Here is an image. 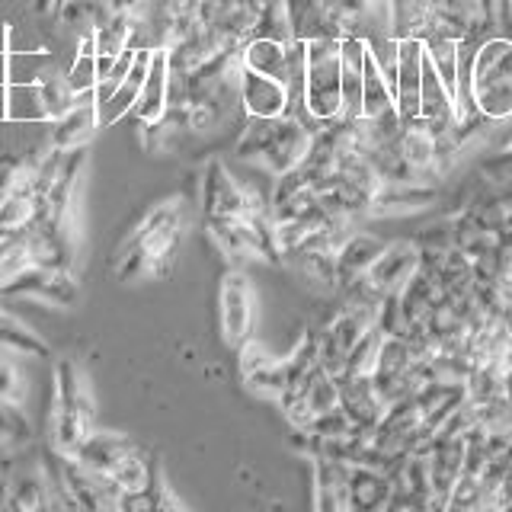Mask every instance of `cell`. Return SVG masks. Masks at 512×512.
Segmentation results:
<instances>
[{"instance_id":"22","label":"cell","mask_w":512,"mask_h":512,"mask_svg":"<svg viewBox=\"0 0 512 512\" xmlns=\"http://www.w3.org/2000/svg\"><path fill=\"white\" fill-rule=\"evenodd\" d=\"M240 61H244L247 71L279 77L288 84V42L253 36L244 42V48H240Z\"/></svg>"},{"instance_id":"15","label":"cell","mask_w":512,"mask_h":512,"mask_svg":"<svg viewBox=\"0 0 512 512\" xmlns=\"http://www.w3.org/2000/svg\"><path fill=\"white\" fill-rule=\"evenodd\" d=\"M170 96V61H167V48H154L151 55V68L144 74V84L138 90V100L132 106V116L138 125H148V122H157L164 119V112L170 109L167 103Z\"/></svg>"},{"instance_id":"2","label":"cell","mask_w":512,"mask_h":512,"mask_svg":"<svg viewBox=\"0 0 512 512\" xmlns=\"http://www.w3.org/2000/svg\"><path fill=\"white\" fill-rule=\"evenodd\" d=\"M183 240H186L183 196H170L164 202H154L119 244L116 260H112V272H116L122 282L167 279L176 260H180Z\"/></svg>"},{"instance_id":"14","label":"cell","mask_w":512,"mask_h":512,"mask_svg":"<svg viewBox=\"0 0 512 512\" xmlns=\"http://www.w3.org/2000/svg\"><path fill=\"white\" fill-rule=\"evenodd\" d=\"M100 128V112H96V93H77V103L64 112L61 119L48 122V144L61 151L87 148L90 138Z\"/></svg>"},{"instance_id":"17","label":"cell","mask_w":512,"mask_h":512,"mask_svg":"<svg viewBox=\"0 0 512 512\" xmlns=\"http://www.w3.org/2000/svg\"><path fill=\"white\" fill-rule=\"evenodd\" d=\"M394 493V480L388 471L372 464L349 461V509H388Z\"/></svg>"},{"instance_id":"26","label":"cell","mask_w":512,"mask_h":512,"mask_svg":"<svg viewBox=\"0 0 512 512\" xmlns=\"http://www.w3.org/2000/svg\"><path fill=\"white\" fill-rule=\"evenodd\" d=\"M119 509L122 512H160V509H180V500L170 493L164 480V468H157L154 477L148 480V487L119 496Z\"/></svg>"},{"instance_id":"7","label":"cell","mask_w":512,"mask_h":512,"mask_svg":"<svg viewBox=\"0 0 512 512\" xmlns=\"http://www.w3.org/2000/svg\"><path fill=\"white\" fill-rule=\"evenodd\" d=\"M199 205L205 218H240V215L269 212V205H263V199H256L247 186H240L231 176L228 164L218 157L208 160L202 170Z\"/></svg>"},{"instance_id":"1","label":"cell","mask_w":512,"mask_h":512,"mask_svg":"<svg viewBox=\"0 0 512 512\" xmlns=\"http://www.w3.org/2000/svg\"><path fill=\"white\" fill-rule=\"evenodd\" d=\"M474 116L512 119V39L500 32L458 39V122Z\"/></svg>"},{"instance_id":"35","label":"cell","mask_w":512,"mask_h":512,"mask_svg":"<svg viewBox=\"0 0 512 512\" xmlns=\"http://www.w3.org/2000/svg\"><path fill=\"white\" fill-rule=\"evenodd\" d=\"M61 7H64V0H32V10H36V16H42V20H52V23H55V16H58Z\"/></svg>"},{"instance_id":"38","label":"cell","mask_w":512,"mask_h":512,"mask_svg":"<svg viewBox=\"0 0 512 512\" xmlns=\"http://www.w3.org/2000/svg\"><path fill=\"white\" fill-rule=\"evenodd\" d=\"M0 122H7V84H0Z\"/></svg>"},{"instance_id":"20","label":"cell","mask_w":512,"mask_h":512,"mask_svg":"<svg viewBox=\"0 0 512 512\" xmlns=\"http://www.w3.org/2000/svg\"><path fill=\"white\" fill-rule=\"evenodd\" d=\"M7 509H52V490L42 461L36 464H16L10 474V503Z\"/></svg>"},{"instance_id":"32","label":"cell","mask_w":512,"mask_h":512,"mask_svg":"<svg viewBox=\"0 0 512 512\" xmlns=\"http://www.w3.org/2000/svg\"><path fill=\"white\" fill-rule=\"evenodd\" d=\"M55 23L71 32L74 39L87 36V32H93V4L90 0H64V7L58 10Z\"/></svg>"},{"instance_id":"34","label":"cell","mask_w":512,"mask_h":512,"mask_svg":"<svg viewBox=\"0 0 512 512\" xmlns=\"http://www.w3.org/2000/svg\"><path fill=\"white\" fill-rule=\"evenodd\" d=\"M23 394V378L13 359H7V349H0V397L4 400H20Z\"/></svg>"},{"instance_id":"5","label":"cell","mask_w":512,"mask_h":512,"mask_svg":"<svg viewBox=\"0 0 512 512\" xmlns=\"http://www.w3.org/2000/svg\"><path fill=\"white\" fill-rule=\"evenodd\" d=\"M96 429V410L93 394L87 384V372L74 359L55 362V400H52V439L55 452H77V445L84 442Z\"/></svg>"},{"instance_id":"3","label":"cell","mask_w":512,"mask_h":512,"mask_svg":"<svg viewBox=\"0 0 512 512\" xmlns=\"http://www.w3.org/2000/svg\"><path fill=\"white\" fill-rule=\"evenodd\" d=\"M314 135V128L292 112L279 119H244L234 141V154L250 164H260L272 176H282L308 157Z\"/></svg>"},{"instance_id":"6","label":"cell","mask_w":512,"mask_h":512,"mask_svg":"<svg viewBox=\"0 0 512 512\" xmlns=\"http://www.w3.org/2000/svg\"><path fill=\"white\" fill-rule=\"evenodd\" d=\"M304 122L314 132L343 119V80H340V39L320 36L308 42L304 52Z\"/></svg>"},{"instance_id":"37","label":"cell","mask_w":512,"mask_h":512,"mask_svg":"<svg viewBox=\"0 0 512 512\" xmlns=\"http://www.w3.org/2000/svg\"><path fill=\"white\" fill-rule=\"evenodd\" d=\"M0 84H10V52L0 48Z\"/></svg>"},{"instance_id":"25","label":"cell","mask_w":512,"mask_h":512,"mask_svg":"<svg viewBox=\"0 0 512 512\" xmlns=\"http://www.w3.org/2000/svg\"><path fill=\"white\" fill-rule=\"evenodd\" d=\"M388 23L394 39H423L432 26L429 0H388Z\"/></svg>"},{"instance_id":"13","label":"cell","mask_w":512,"mask_h":512,"mask_svg":"<svg viewBox=\"0 0 512 512\" xmlns=\"http://www.w3.org/2000/svg\"><path fill=\"white\" fill-rule=\"evenodd\" d=\"M240 109L247 119H279L292 109V93L279 77L240 71Z\"/></svg>"},{"instance_id":"31","label":"cell","mask_w":512,"mask_h":512,"mask_svg":"<svg viewBox=\"0 0 512 512\" xmlns=\"http://www.w3.org/2000/svg\"><path fill=\"white\" fill-rule=\"evenodd\" d=\"M128 29H132V13H116L106 23L93 26V45L96 55H122L128 48Z\"/></svg>"},{"instance_id":"4","label":"cell","mask_w":512,"mask_h":512,"mask_svg":"<svg viewBox=\"0 0 512 512\" xmlns=\"http://www.w3.org/2000/svg\"><path fill=\"white\" fill-rule=\"evenodd\" d=\"M71 455L84 461L87 468L106 474L122 493L148 487V480L160 468V461L144 445L122 436V432H106V429H93Z\"/></svg>"},{"instance_id":"29","label":"cell","mask_w":512,"mask_h":512,"mask_svg":"<svg viewBox=\"0 0 512 512\" xmlns=\"http://www.w3.org/2000/svg\"><path fill=\"white\" fill-rule=\"evenodd\" d=\"M32 442V423L20 410V400L0 397V448L7 452H20L23 445Z\"/></svg>"},{"instance_id":"39","label":"cell","mask_w":512,"mask_h":512,"mask_svg":"<svg viewBox=\"0 0 512 512\" xmlns=\"http://www.w3.org/2000/svg\"><path fill=\"white\" fill-rule=\"evenodd\" d=\"M250 4H256V7H260V10H263L266 4H272V0H250Z\"/></svg>"},{"instance_id":"16","label":"cell","mask_w":512,"mask_h":512,"mask_svg":"<svg viewBox=\"0 0 512 512\" xmlns=\"http://www.w3.org/2000/svg\"><path fill=\"white\" fill-rule=\"evenodd\" d=\"M381 250H384L381 237L352 228L340 244V250H336V292H343V288H349L352 282H359Z\"/></svg>"},{"instance_id":"23","label":"cell","mask_w":512,"mask_h":512,"mask_svg":"<svg viewBox=\"0 0 512 512\" xmlns=\"http://www.w3.org/2000/svg\"><path fill=\"white\" fill-rule=\"evenodd\" d=\"M0 349L13 352V356H32V359H52V346L42 336L26 327L20 317L0 308Z\"/></svg>"},{"instance_id":"27","label":"cell","mask_w":512,"mask_h":512,"mask_svg":"<svg viewBox=\"0 0 512 512\" xmlns=\"http://www.w3.org/2000/svg\"><path fill=\"white\" fill-rule=\"evenodd\" d=\"M7 119L10 122H36L48 125L39 84L36 80H10L7 84Z\"/></svg>"},{"instance_id":"12","label":"cell","mask_w":512,"mask_h":512,"mask_svg":"<svg viewBox=\"0 0 512 512\" xmlns=\"http://www.w3.org/2000/svg\"><path fill=\"white\" fill-rule=\"evenodd\" d=\"M420 84H423V39H397L394 71H391V93L397 116L410 122L420 119Z\"/></svg>"},{"instance_id":"11","label":"cell","mask_w":512,"mask_h":512,"mask_svg":"<svg viewBox=\"0 0 512 512\" xmlns=\"http://www.w3.org/2000/svg\"><path fill=\"white\" fill-rule=\"evenodd\" d=\"M0 298H36L45 304H55V308H77L80 285L74 272L29 266L7 285H0Z\"/></svg>"},{"instance_id":"21","label":"cell","mask_w":512,"mask_h":512,"mask_svg":"<svg viewBox=\"0 0 512 512\" xmlns=\"http://www.w3.org/2000/svg\"><path fill=\"white\" fill-rule=\"evenodd\" d=\"M282 10H285V20L288 29H292V39L298 42H311L320 36H336L333 23L324 10L320 0H282ZM340 39V36H336Z\"/></svg>"},{"instance_id":"10","label":"cell","mask_w":512,"mask_h":512,"mask_svg":"<svg viewBox=\"0 0 512 512\" xmlns=\"http://www.w3.org/2000/svg\"><path fill=\"white\" fill-rule=\"evenodd\" d=\"M218 320H221V336L231 349L244 346L253 336V320H256V298L250 279L240 269H228L218 285Z\"/></svg>"},{"instance_id":"33","label":"cell","mask_w":512,"mask_h":512,"mask_svg":"<svg viewBox=\"0 0 512 512\" xmlns=\"http://www.w3.org/2000/svg\"><path fill=\"white\" fill-rule=\"evenodd\" d=\"M68 74V84L74 87V93H96V84H100V74H96V55L77 52Z\"/></svg>"},{"instance_id":"28","label":"cell","mask_w":512,"mask_h":512,"mask_svg":"<svg viewBox=\"0 0 512 512\" xmlns=\"http://www.w3.org/2000/svg\"><path fill=\"white\" fill-rule=\"evenodd\" d=\"M36 84H39V96H42V106H45L48 122L61 119L64 112H68V109L77 103V93H74V87L68 84V74L58 71V68L45 71V74L36 80Z\"/></svg>"},{"instance_id":"8","label":"cell","mask_w":512,"mask_h":512,"mask_svg":"<svg viewBox=\"0 0 512 512\" xmlns=\"http://www.w3.org/2000/svg\"><path fill=\"white\" fill-rule=\"evenodd\" d=\"M375 324H378V308L346 301V308L330 320L324 333H317V362L324 365L330 375H336L346 365L349 352L356 349V343Z\"/></svg>"},{"instance_id":"9","label":"cell","mask_w":512,"mask_h":512,"mask_svg":"<svg viewBox=\"0 0 512 512\" xmlns=\"http://www.w3.org/2000/svg\"><path fill=\"white\" fill-rule=\"evenodd\" d=\"M279 404L288 416V423L295 429H304L308 423H314L317 416L340 407V388H336V378L317 362L304 372V378L295 384V388H288L279 397Z\"/></svg>"},{"instance_id":"36","label":"cell","mask_w":512,"mask_h":512,"mask_svg":"<svg viewBox=\"0 0 512 512\" xmlns=\"http://www.w3.org/2000/svg\"><path fill=\"white\" fill-rule=\"evenodd\" d=\"M122 10L132 16H144L148 13V0H122Z\"/></svg>"},{"instance_id":"19","label":"cell","mask_w":512,"mask_h":512,"mask_svg":"<svg viewBox=\"0 0 512 512\" xmlns=\"http://www.w3.org/2000/svg\"><path fill=\"white\" fill-rule=\"evenodd\" d=\"M314 506L317 509H349V461L317 455L314 458Z\"/></svg>"},{"instance_id":"18","label":"cell","mask_w":512,"mask_h":512,"mask_svg":"<svg viewBox=\"0 0 512 512\" xmlns=\"http://www.w3.org/2000/svg\"><path fill=\"white\" fill-rule=\"evenodd\" d=\"M368 45L362 36L340 39V80H343V119L362 116V77Z\"/></svg>"},{"instance_id":"24","label":"cell","mask_w":512,"mask_h":512,"mask_svg":"<svg viewBox=\"0 0 512 512\" xmlns=\"http://www.w3.org/2000/svg\"><path fill=\"white\" fill-rule=\"evenodd\" d=\"M394 109V93H391V80L384 77L378 58L368 48L365 55V77H362V119H375L384 112Z\"/></svg>"},{"instance_id":"30","label":"cell","mask_w":512,"mask_h":512,"mask_svg":"<svg viewBox=\"0 0 512 512\" xmlns=\"http://www.w3.org/2000/svg\"><path fill=\"white\" fill-rule=\"evenodd\" d=\"M39 154H26V151H0V202H4L13 189H20L32 170H36Z\"/></svg>"}]
</instances>
